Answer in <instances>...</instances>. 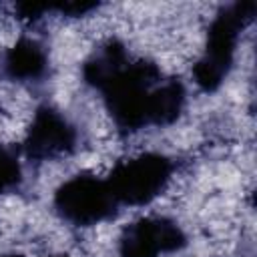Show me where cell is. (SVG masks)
Masks as SVG:
<instances>
[{
  "instance_id": "1",
  "label": "cell",
  "mask_w": 257,
  "mask_h": 257,
  "mask_svg": "<svg viewBox=\"0 0 257 257\" xmlns=\"http://www.w3.org/2000/svg\"><path fill=\"white\" fill-rule=\"evenodd\" d=\"M165 179V171H163V163L159 161H145L141 159L139 163H133L131 167H126V171L120 175V183L131 187V193L126 195V199L131 197H139V199H147L149 195H155L153 191L161 187Z\"/></svg>"
}]
</instances>
